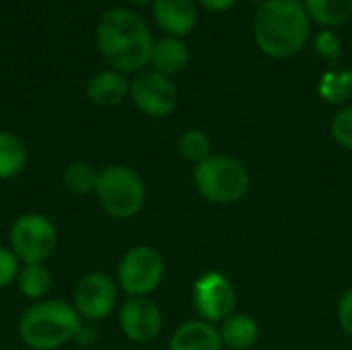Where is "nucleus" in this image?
I'll use <instances>...</instances> for the list:
<instances>
[{"mask_svg": "<svg viewBox=\"0 0 352 350\" xmlns=\"http://www.w3.org/2000/svg\"><path fill=\"white\" fill-rule=\"evenodd\" d=\"M14 287L21 297L35 303L50 295L54 287V276L45 264H21Z\"/></svg>", "mask_w": 352, "mask_h": 350, "instance_id": "a211bd4d", "label": "nucleus"}, {"mask_svg": "<svg viewBox=\"0 0 352 350\" xmlns=\"http://www.w3.org/2000/svg\"><path fill=\"white\" fill-rule=\"evenodd\" d=\"M309 37V17L299 0H266L254 17V39L262 54L287 60L297 56Z\"/></svg>", "mask_w": 352, "mask_h": 350, "instance_id": "f03ea898", "label": "nucleus"}, {"mask_svg": "<svg viewBox=\"0 0 352 350\" xmlns=\"http://www.w3.org/2000/svg\"><path fill=\"white\" fill-rule=\"evenodd\" d=\"M16 330L27 349L58 350L80 336L82 318L72 303L62 299H41L21 314Z\"/></svg>", "mask_w": 352, "mask_h": 350, "instance_id": "7ed1b4c3", "label": "nucleus"}, {"mask_svg": "<svg viewBox=\"0 0 352 350\" xmlns=\"http://www.w3.org/2000/svg\"><path fill=\"white\" fill-rule=\"evenodd\" d=\"M87 95L95 105L113 107L130 95V83L118 70H101L91 76L87 85Z\"/></svg>", "mask_w": 352, "mask_h": 350, "instance_id": "4468645a", "label": "nucleus"}, {"mask_svg": "<svg viewBox=\"0 0 352 350\" xmlns=\"http://www.w3.org/2000/svg\"><path fill=\"white\" fill-rule=\"evenodd\" d=\"M29 163V151L21 136L0 130V182L19 177Z\"/></svg>", "mask_w": 352, "mask_h": 350, "instance_id": "f3484780", "label": "nucleus"}, {"mask_svg": "<svg viewBox=\"0 0 352 350\" xmlns=\"http://www.w3.org/2000/svg\"><path fill=\"white\" fill-rule=\"evenodd\" d=\"M194 309L200 320L217 324L237 311V289L227 274L219 270L202 272L192 289Z\"/></svg>", "mask_w": 352, "mask_h": 350, "instance_id": "6e6552de", "label": "nucleus"}, {"mask_svg": "<svg viewBox=\"0 0 352 350\" xmlns=\"http://www.w3.org/2000/svg\"><path fill=\"white\" fill-rule=\"evenodd\" d=\"M97 175H99V171L91 163L74 161L64 169L62 184L72 196H89V194H95Z\"/></svg>", "mask_w": 352, "mask_h": 350, "instance_id": "aec40b11", "label": "nucleus"}, {"mask_svg": "<svg viewBox=\"0 0 352 350\" xmlns=\"http://www.w3.org/2000/svg\"><path fill=\"white\" fill-rule=\"evenodd\" d=\"M130 2H134V4H146V2H155V0H130Z\"/></svg>", "mask_w": 352, "mask_h": 350, "instance_id": "cd10ccee", "label": "nucleus"}, {"mask_svg": "<svg viewBox=\"0 0 352 350\" xmlns=\"http://www.w3.org/2000/svg\"><path fill=\"white\" fill-rule=\"evenodd\" d=\"M190 62V50L179 37H163L153 45L151 64L153 70L171 76L182 72Z\"/></svg>", "mask_w": 352, "mask_h": 350, "instance_id": "dca6fc26", "label": "nucleus"}, {"mask_svg": "<svg viewBox=\"0 0 352 350\" xmlns=\"http://www.w3.org/2000/svg\"><path fill=\"white\" fill-rule=\"evenodd\" d=\"M192 177L200 198L221 206L239 202L252 186L248 167L239 159L227 155H210L202 163L194 165Z\"/></svg>", "mask_w": 352, "mask_h": 350, "instance_id": "20e7f679", "label": "nucleus"}, {"mask_svg": "<svg viewBox=\"0 0 352 350\" xmlns=\"http://www.w3.org/2000/svg\"><path fill=\"white\" fill-rule=\"evenodd\" d=\"M332 138L346 151H352V105L340 109L334 118H332V126H330Z\"/></svg>", "mask_w": 352, "mask_h": 350, "instance_id": "b1692460", "label": "nucleus"}, {"mask_svg": "<svg viewBox=\"0 0 352 350\" xmlns=\"http://www.w3.org/2000/svg\"><path fill=\"white\" fill-rule=\"evenodd\" d=\"M97 45L118 72H136L151 64L153 37L146 23L132 10L111 8L97 25Z\"/></svg>", "mask_w": 352, "mask_h": 350, "instance_id": "f257e3e1", "label": "nucleus"}, {"mask_svg": "<svg viewBox=\"0 0 352 350\" xmlns=\"http://www.w3.org/2000/svg\"><path fill=\"white\" fill-rule=\"evenodd\" d=\"M19 270H21L19 258L12 254L8 245H0V291L14 285Z\"/></svg>", "mask_w": 352, "mask_h": 350, "instance_id": "393cba45", "label": "nucleus"}, {"mask_svg": "<svg viewBox=\"0 0 352 350\" xmlns=\"http://www.w3.org/2000/svg\"><path fill=\"white\" fill-rule=\"evenodd\" d=\"M177 153L186 163L198 165L212 155V140L200 128H190L177 138Z\"/></svg>", "mask_w": 352, "mask_h": 350, "instance_id": "4be33fe9", "label": "nucleus"}, {"mask_svg": "<svg viewBox=\"0 0 352 350\" xmlns=\"http://www.w3.org/2000/svg\"><path fill=\"white\" fill-rule=\"evenodd\" d=\"M314 50L316 54L326 60V62H336L342 56V43L340 37L332 29H324L316 35L314 39Z\"/></svg>", "mask_w": 352, "mask_h": 350, "instance_id": "5701e85b", "label": "nucleus"}, {"mask_svg": "<svg viewBox=\"0 0 352 350\" xmlns=\"http://www.w3.org/2000/svg\"><path fill=\"white\" fill-rule=\"evenodd\" d=\"M165 278V258L153 245H134L118 262L116 283L128 297H148Z\"/></svg>", "mask_w": 352, "mask_h": 350, "instance_id": "0eeeda50", "label": "nucleus"}, {"mask_svg": "<svg viewBox=\"0 0 352 350\" xmlns=\"http://www.w3.org/2000/svg\"><path fill=\"white\" fill-rule=\"evenodd\" d=\"M221 332L214 324L204 320H190L175 328L167 350H223Z\"/></svg>", "mask_w": 352, "mask_h": 350, "instance_id": "ddd939ff", "label": "nucleus"}, {"mask_svg": "<svg viewBox=\"0 0 352 350\" xmlns=\"http://www.w3.org/2000/svg\"><path fill=\"white\" fill-rule=\"evenodd\" d=\"M318 93L326 103L338 105L349 101L352 95V70L342 68V70H328L320 78Z\"/></svg>", "mask_w": 352, "mask_h": 350, "instance_id": "412c9836", "label": "nucleus"}, {"mask_svg": "<svg viewBox=\"0 0 352 350\" xmlns=\"http://www.w3.org/2000/svg\"><path fill=\"white\" fill-rule=\"evenodd\" d=\"M235 2H237V0H200V4H202L206 10H210V12H225V10H229Z\"/></svg>", "mask_w": 352, "mask_h": 350, "instance_id": "bb28decb", "label": "nucleus"}, {"mask_svg": "<svg viewBox=\"0 0 352 350\" xmlns=\"http://www.w3.org/2000/svg\"><path fill=\"white\" fill-rule=\"evenodd\" d=\"M153 14L157 25L171 37L190 35L198 23V10L194 0H155Z\"/></svg>", "mask_w": 352, "mask_h": 350, "instance_id": "f8f14e48", "label": "nucleus"}, {"mask_svg": "<svg viewBox=\"0 0 352 350\" xmlns=\"http://www.w3.org/2000/svg\"><path fill=\"white\" fill-rule=\"evenodd\" d=\"M118 322L122 334L136 344H148L163 332V311L161 307L148 297H128L120 311Z\"/></svg>", "mask_w": 352, "mask_h": 350, "instance_id": "9b49d317", "label": "nucleus"}, {"mask_svg": "<svg viewBox=\"0 0 352 350\" xmlns=\"http://www.w3.org/2000/svg\"><path fill=\"white\" fill-rule=\"evenodd\" d=\"M120 287L105 272H87L72 291V307L82 322H103L118 307Z\"/></svg>", "mask_w": 352, "mask_h": 350, "instance_id": "1a4fd4ad", "label": "nucleus"}, {"mask_svg": "<svg viewBox=\"0 0 352 350\" xmlns=\"http://www.w3.org/2000/svg\"><path fill=\"white\" fill-rule=\"evenodd\" d=\"M130 97L148 118H167L173 113L179 99L175 83L157 70L138 72L130 83Z\"/></svg>", "mask_w": 352, "mask_h": 350, "instance_id": "9d476101", "label": "nucleus"}, {"mask_svg": "<svg viewBox=\"0 0 352 350\" xmlns=\"http://www.w3.org/2000/svg\"><path fill=\"white\" fill-rule=\"evenodd\" d=\"M338 322L340 328L352 338V289L346 291L338 301Z\"/></svg>", "mask_w": 352, "mask_h": 350, "instance_id": "a878e982", "label": "nucleus"}, {"mask_svg": "<svg viewBox=\"0 0 352 350\" xmlns=\"http://www.w3.org/2000/svg\"><path fill=\"white\" fill-rule=\"evenodd\" d=\"M8 248L21 264H45L58 248V229L41 212H25L8 227Z\"/></svg>", "mask_w": 352, "mask_h": 350, "instance_id": "423d86ee", "label": "nucleus"}, {"mask_svg": "<svg viewBox=\"0 0 352 350\" xmlns=\"http://www.w3.org/2000/svg\"><path fill=\"white\" fill-rule=\"evenodd\" d=\"M95 196L105 215L118 221H128L144 208L146 184L130 165L111 163L99 169Z\"/></svg>", "mask_w": 352, "mask_h": 350, "instance_id": "39448f33", "label": "nucleus"}, {"mask_svg": "<svg viewBox=\"0 0 352 350\" xmlns=\"http://www.w3.org/2000/svg\"><path fill=\"white\" fill-rule=\"evenodd\" d=\"M305 10L322 27H340L352 17V0H305Z\"/></svg>", "mask_w": 352, "mask_h": 350, "instance_id": "6ab92c4d", "label": "nucleus"}, {"mask_svg": "<svg viewBox=\"0 0 352 350\" xmlns=\"http://www.w3.org/2000/svg\"><path fill=\"white\" fill-rule=\"evenodd\" d=\"M221 340L223 347L229 350H250L256 347L260 338V326L258 322L248 316L235 311L231 318H227L221 326Z\"/></svg>", "mask_w": 352, "mask_h": 350, "instance_id": "2eb2a0df", "label": "nucleus"}]
</instances>
